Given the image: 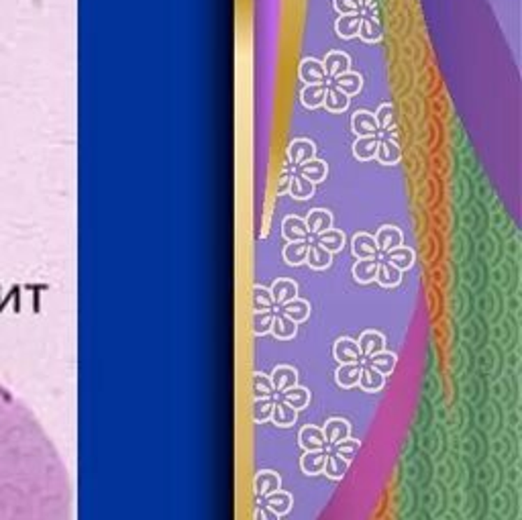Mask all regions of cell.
Segmentation results:
<instances>
[{
    "label": "cell",
    "mask_w": 522,
    "mask_h": 520,
    "mask_svg": "<svg viewBox=\"0 0 522 520\" xmlns=\"http://www.w3.org/2000/svg\"><path fill=\"white\" fill-rule=\"evenodd\" d=\"M66 464L35 412L0 383V520H70Z\"/></svg>",
    "instance_id": "6da1fadb"
},
{
    "label": "cell",
    "mask_w": 522,
    "mask_h": 520,
    "mask_svg": "<svg viewBox=\"0 0 522 520\" xmlns=\"http://www.w3.org/2000/svg\"><path fill=\"white\" fill-rule=\"evenodd\" d=\"M286 158L288 164L292 165V167H298V165L306 164V162H311V160L316 158V145H314L311 139H294V141H290V145H288Z\"/></svg>",
    "instance_id": "7a4b0ae2"
},
{
    "label": "cell",
    "mask_w": 522,
    "mask_h": 520,
    "mask_svg": "<svg viewBox=\"0 0 522 520\" xmlns=\"http://www.w3.org/2000/svg\"><path fill=\"white\" fill-rule=\"evenodd\" d=\"M333 357L337 359L339 365H347V363H361L364 355L357 347V341L349 339V337H341L337 343L333 345Z\"/></svg>",
    "instance_id": "3957f363"
},
{
    "label": "cell",
    "mask_w": 522,
    "mask_h": 520,
    "mask_svg": "<svg viewBox=\"0 0 522 520\" xmlns=\"http://www.w3.org/2000/svg\"><path fill=\"white\" fill-rule=\"evenodd\" d=\"M351 131L357 137H378L380 135V127L375 123L373 112L369 110H357L351 116Z\"/></svg>",
    "instance_id": "277c9868"
},
{
    "label": "cell",
    "mask_w": 522,
    "mask_h": 520,
    "mask_svg": "<svg viewBox=\"0 0 522 520\" xmlns=\"http://www.w3.org/2000/svg\"><path fill=\"white\" fill-rule=\"evenodd\" d=\"M322 435H325V441H327V447H335L337 443L351 437V425H349V420H345V418L333 416V418H329V420L325 422Z\"/></svg>",
    "instance_id": "5b68a950"
},
{
    "label": "cell",
    "mask_w": 522,
    "mask_h": 520,
    "mask_svg": "<svg viewBox=\"0 0 522 520\" xmlns=\"http://www.w3.org/2000/svg\"><path fill=\"white\" fill-rule=\"evenodd\" d=\"M380 261L390 263L392 268H396V270H400V272H408V270L415 266V261H417V253H415L412 247L400 245L396 247V249H392V251H388V253H384V257H382Z\"/></svg>",
    "instance_id": "8992f818"
},
{
    "label": "cell",
    "mask_w": 522,
    "mask_h": 520,
    "mask_svg": "<svg viewBox=\"0 0 522 520\" xmlns=\"http://www.w3.org/2000/svg\"><path fill=\"white\" fill-rule=\"evenodd\" d=\"M253 490L260 498H265L269 494L282 490V477L271 469H261L253 477Z\"/></svg>",
    "instance_id": "52a82bcc"
},
{
    "label": "cell",
    "mask_w": 522,
    "mask_h": 520,
    "mask_svg": "<svg viewBox=\"0 0 522 520\" xmlns=\"http://www.w3.org/2000/svg\"><path fill=\"white\" fill-rule=\"evenodd\" d=\"M322 68H325L327 78L335 80V78H339V76L347 74L351 70V57L345 52H329L325 61H322Z\"/></svg>",
    "instance_id": "ba28073f"
},
{
    "label": "cell",
    "mask_w": 522,
    "mask_h": 520,
    "mask_svg": "<svg viewBox=\"0 0 522 520\" xmlns=\"http://www.w3.org/2000/svg\"><path fill=\"white\" fill-rule=\"evenodd\" d=\"M298 78L304 84H327V74H325L322 61L316 57L302 59V63L298 68Z\"/></svg>",
    "instance_id": "9c48e42d"
},
{
    "label": "cell",
    "mask_w": 522,
    "mask_h": 520,
    "mask_svg": "<svg viewBox=\"0 0 522 520\" xmlns=\"http://www.w3.org/2000/svg\"><path fill=\"white\" fill-rule=\"evenodd\" d=\"M375 245H378V251L380 253H388L396 247L404 245V233L398 229V227H392V224H386L382 227L378 233H375Z\"/></svg>",
    "instance_id": "30bf717a"
},
{
    "label": "cell",
    "mask_w": 522,
    "mask_h": 520,
    "mask_svg": "<svg viewBox=\"0 0 522 520\" xmlns=\"http://www.w3.org/2000/svg\"><path fill=\"white\" fill-rule=\"evenodd\" d=\"M304 224H306L308 235L318 237V235H322L325 231L333 229V215H331L327 208H313V211L306 215Z\"/></svg>",
    "instance_id": "8fae6325"
},
{
    "label": "cell",
    "mask_w": 522,
    "mask_h": 520,
    "mask_svg": "<svg viewBox=\"0 0 522 520\" xmlns=\"http://www.w3.org/2000/svg\"><path fill=\"white\" fill-rule=\"evenodd\" d=\"M269 292H271L274 304L280 308L282 304L298 298V284H296L294 280H290V277H278V280L271 284Z\"/></svg>",
    "instance_id": "7c38bea8"
},
{
    "label": "cell",
    "mask_w": 522,
    "mask_h": 520,
    "mask_svg": "<svg viewBox=\"0 0 522 520\" xmlns=\"http://www.w3.org/2000/svg\"><path fill=\"white\" fill-rule=\"evenodd\" d=\"M357 347H359L364 359H367V357L375 355V353H380V351L386 349V337H384L380 330H364V332L359 335Z\"/></svg>",
    "instance_id": "4fadbf2b"
},
{
    "label": "cell",
    "mask_w": 522,
    "mask_h": 520,
    "mask_svg": "<svg viewBox=\"0 0 522 520\" xmlns=\"http://www.w3.org/2000/svg\"><path fill=\"white\" fill-rule=\"evenodd\" d=\"M269 380H271L274 390L278 394H282V392H286L290 388L298 385V372L292 365H276L274 372H271V376H269Z\"/></svg>",
    "instance_id": "5bb4252c"
},
{
    "label": "cell",
    "mask_w": 522,
    "mask_h": 520,
    "mask_svg": "<svg viewBox=\"0 0 522 520\" xmlns=\"http://www.w3.org/2000/svg\"><path fill=\"white\" fill-rule=\"evenodd\" d=\"M351 251L357 259H378L380 257L375 239L369 233H357L351 241Z\"/></svg>",
    "instance_id": "9a60e30c"
},
{
    "label": "cell",
    "mask_w": 522,
    "mask_h": 520,
    "mask_svg": "<svg viewBox=\"0 0 522 520\" xmlns=\"http://www.w3.org/2000/svg\"><path fill=\"white\" fill-rule=\"evenodd\" d=\"M298 443L304 451H320V449H327V441H325V435H322V429L320 427H314V425H306L300 429L298 433Z\"/></svg>",
    "instance_id": "2e32d148"
},
{
    "label": "cell",
    "mask_w": 522,
    "mask_h": 520,
    "mask_svg": "<svg viewBox=\"0 0 522 520\" xmlns=\"http://www.w3.org/2000/svg\"><path fill=\"white\" fill-rule=\"evenodd\" d=\"M282 237L286 239L288 243L292 241H308V231L304 219L296 217V215H288L286 219L282 220Z\"/></svg>",
    "instance_id": "e0dca14e"
},
{
    "label": "cell",
    "mask_w": 522,
    "mask_h": 520,
    "mask_svg": "<svg viewBox=\"0 0 522 520\" xmlns=\"http://www.w3.org/2000/svg\"><path fill=\"white\" fill-rule=\"evenodd\" d=\"M296 174H300L304 180H308L311 184H320V182H325L327 180V176H329V165L327 162H322V160H311V162H306V164L298 165L296 169H294Z\"/></svg>",
    "instance_id": "ac0fdd59"
},
{
    "label": "cell",
    "mask_w": 522,
    "mask_h": 520,
    "mask_svg": "<svg viewBox=\"0 0 522 520\" xmlns=\"http://www.w3.org/2000/svg\"><path fill=\"white\" fill-rule=\"evenodd\" d=\"M375 160L382 165H396L400 164L402 160V149H400V141H394V139H380V145H378V153H375Z\"/></svg>",
    "instance_id": "d6986e66"
},
{
    "label": "cell",
    "mask_w": 522,
    "mask_h": 520,
    "mask_svg": "<svg viewBox=\"0 0 522 520\" xmlns=\"http://www.w3.org/2000/svg\"><path fill=\"white\" fill-rule=\"evenodd\" d=\"M311 270L314 272H322L327 268H331L333 263V253H329L325 247H320L316 241L308 245V253H306V261H304Z\"/></svg>",
    "instance_id": "ffe728a7"
},
{
    "label": "cell",
    "mask_w": 522,
    "mask_h": 520,
    "mask_svg": "<svg viewBox=\"0 0 522 520\" xmlns=\"http://www.w3.org/2000/svg\"><path fill=\"white\" fill-rule=\"evenodd\" d=\"M327 94V84H306L300 92V102L308 110H316L322 107Z\"/></svg>",
    "instance_id": "44dd1931"
},
{
    "label": "cell",
    "mask_w": 522,
    "mask_h": 520,
    "mask_svg": "<svg viewBox=\"0 0 522 520\" xmlns=\"http://www.w3.org/2000/svg\"><path fill=\"white\" fill-rule=\"evenodd\" d=\"M351 105V98L341 92L339 88H335L333 84H327V94H325V102L322 107L327 109V112H333V114H339V112H345Z\"/></svg>",
    "instance_id": "7402d4cb"
},
{
    "label": "cell",
    "mask_w": 522,
    "mask_h": 520,
    "mask_svg": "<svg viewBox=\"0 0 522 520\" xmlns=\"http://www.w3.org/2000/svg\"><path fill=\"white\" fill-rule=\"evenodd\" d=\"M298 420V412L292 406H288L284 400H274V408H271V422L280 429H290L294 427Z\"/></svg>",
    "instance_id": "603a6c76"
},
{
    "label": "cell",
    "mask_w": 522,
    "mask_h": 520,
    "mask_svg": "<svg viewBox=\"0 0 522 520\" xmlns=\"http://www.w3.org/2000/svg\"><path fill=\"white\" fill-rule=\"evenodd\" d=\"M357 385L367 392V394H375V392H380V390H384V385H386V376H382L380 372H375L371 365H361V376H359V382Z\"/></svg>",
    "instance_id": "cb8c5ba5"
},
{
    "label": "cell",
    "mask_w": 522,
    "mask_h": 520,
    "mask_svg": "<svg viewBox=\"0 0 522 520\" xmlns=\"http://www.w3.org/2000/svg\"><path fill=\"white\" fill-rule=\"evenodd\" d=\"M361 365L364 363H347V365H339L335 372V382L343 390H351L359 382L361 376Z\"/></svg>",
    "instance_id": "d4e9b609"
},
{
    "label": "cell",
    "mask_w": 522,
    "mask_h": 520,
    "mask_svg": "<svg viewBox=\"0 0 522 520\" xmlns=\"http://www.w3.org/2000/svg\"><path fill=\"white\" fill-rule=\"evenodd\" d=\"M278 312H282L290 321H294L296 325H300V323H304L311 316V304L306 300H302V298H294V300L282 304Z\"/></svg>",
    "instance_id": "484cf974"
},
{
    "label": "cell",
    "mask_w": 522,
    "mask_h": 520,
    "mask_svg": "<svg viewBox=\"0 0 522 520\" xmlns=\"http://www.w3.org/2000/svg\"><path fill=\"white\" fill-rule=\"evenodd\" d=\"M359 25H361V15H341L335 21V33L337 37L349 41L359 35Z\"/></svg>",
    "instance_id": "4316f807"
},
{
    "label": "cell",
    "mask_w": 522,
    "mask_h": 520,
    "mask_svg": "<svg viewBox=\"0 0 522 520\" xmlns=\"http://www.w3.org/2000/svg\"><path fill=\"white\" fill-rule=\"evenodd\" d=\"M378 266H380V259H357L353 263L351 275L357 284H371L375 282Z\"/></svg>",
    "instance_id": "83f0119b"
},
{
    "label": "cell",
    "mask_w": 522,
    "mask_h": 520,
    "mask_svg": "<svg viewBox=\"0 0 522 520\" xmlns=\"http://www.w3.org/2000/svg\"><path fill=\"white\" fill-rule=\"evenodd\" d=\"M280 400H284L288 406H292L294 411L300 412L304 411V408H308V404H311V392L306 388H302V385H294V388H290V390L280 394Z\"/></svg>",
    "instance_id": "f1b7e54d"
},
{
    "label": "cell",
    "mask_w": 522,
    "mask_h": 520,
    "mask_svg": "<svg viewBox=\"0 0 522 520\" xmlns=\"http://www.w3.org/2000/svg\"><path fill=\"white\" fill-rule=\"evenodd\" d=\"M325 461H327V449L320 451H304V455L300 457V469L306 475H318L325 469Z\"/></svg>",
    "instance_id": "f546056e"
},
{
    "label": "cell",
    "mask_w": 522,
    "mask_h": 520,
    "mask_svg": "<svg viewBox=\"0 0 522 520\" xmlns=\"http://www.w3.org/2000/svg\"><path fill=\"white\" fill-rule=\"evenodd\" d=\"M349 461H345L343 457H339L337 453H333V451H327V461H325V469H322V473L329 477V480H333V482H341L345 475H347V471H349Z\"/></svg>",
    "instance_id": "4dcf8cb0"
},
{
    "label": "cell",
    "mask_w": 522,
    "mask_h": 520,
    "mask_svg": "<svg viewBox=\"0 0 522 520\" xmlns=\"http://www.w3.org/2000/svg\"><path fill=\"white\" fill-rule=\"evenodd\" d=\"M278 341H292L298 332V325L294 321H290L282 312H276L274 323H271V330H269Z\"/></svg>",
    "instance_id": "1f68e13d"
},
{
    "label": "cell",
    "mask_w": 522,
    "mask_h": 520,
    "mask_svg": "<svg viewBox=\"0 0 522 520\" xmlns=\"http://www.w3.org/2000/svg\"><path fill=\"white\" fill-rule=\"evenodd\" d=\"M288 192L294 200H308L314 196V184L308 180H304L300 174L290 171V184H288Z\"/></svg>",
    "instance_id": "d6a6232c"
},
{
    "label": "cell",
    "mask_w": 522,
    "mask_h": 520,
    "mask_svg": "<svg viewBox=\"0 0 522 520\" xmlns=\"http://www.w3.org/2000/svg\"><path fill=\"white\" fill-rule=\"evenodd\" d=\"M308 245L311 241H292L284 247V261H286L290 268H298L306 261V253H308Z\"/></svg>",
    "instance_id": "836d02e7"
},
{
    "label": "cell",
    "mask_w": 522,
    "mask_h": 520,
    "mask_svg": "<svg viewBox=\"0 0 522 520\" xmlns=\"http://www.w3.org/2000/svg\"><path fill=\"white\" fill-rule=\"evenodd\" d=\"M380 137H357L353 143V158L359 162H371L375 160Z\"/></svg>",
    "instance_id": "e575fe53"
},
{
    "label": "cell",
    "mask_w": 522,
    "mask_h": 520,
    "mask_svg": "<svg viewBox=\"0 0 522 520\" xmlns=\"http://www.w3.org/2000/svg\"><path fill=\"white\" fill-rule=\"evenodd\" d=\"M263 504H265L269 510H274L278 517H284V514H288V512L292 510L294 500H292V494L284 492V490H278V492L265 496V498H263Z\"/></svg>",
    "instance_id": "d590c367"
},
{
    "label": "cell",
    "mask_w": 522,
    "mask_h": 520,
    "mask_svg": "<svg viewBox=\"0 0 522 520\" xmlns=\"http://www.w3.org/2000/svg\"><path fill=\"white\" fill-rule=\"evenodd\" d=\"M331 84H333L335 88H339L341 92H345V94L351 98V96H355V94L361 92V88H364V78H361L357 72H351V70H349L347 74L335 78Z\"/></svg>",
    "instance_id": "8d00e7d4"
},
{
    "label": "cell",
    "mask_w": 522,
    "mask_h": 520,
    "mask_svg": "<svg viewBox=\"0 0 522 520\" xmlns=\"http://www.w3.org/2000/svg\"><path fill=\"white\" fill-rule=\"evenodd\" d=\"M361 41L366 43H380L384 39V29H382V23L375 21V19H369V17H364L361 15V25H359V35H357Z\"/></svg>",
    "instance_id": "74e56055"
},
{
    "label": "cell",
    "mask_w": 522,
    "mask_h": 520,
    "mask_svg": "<svg viewBox=\"0 0 522 520\" xmlns=\"http://www.w3.org/2000/svg\"><path fill=\"white\" fill-rule=\"evenodd\" d=\"M396 363H398V355L392 353V351H386V349L375 353V355L367 357V365H371L382 376H390L392 372L396 369Z\"/></svg>",
    "instance_id": "f35d334b"
},
{
    "label": "cell",
    "mask_w": 522,
    "mask_h": 520,
    "mask_svg": "<svg viewBox=\"0 0 522 520\" xmlns=\"http://www.w3.org/2000/svg\"><path fill=\"white\" fill-rule=\"evenodd\" d=\"M316 243L320 247H325L329 253H339L341 249L345 247V233L339 231V229H329V231H325L322 235H318L316 237Z\"/></svg>",
    "instance_id": "ab89813d"
},
{
    "label": "cell",
    "mask_w": 522,
    "mask_h": 520,
    "mask_svg": "<svg viewBox=\"0 0 522 520\" xmlns=\"http://www.w3.org/2000/svg\"><path fill=\"white\" fill-rule=\"evenodd\" d=\"M375 282H378L382 288H396V286H400V282H402V272L396 270V268H392L390 263H386V261H380L378 274H375Z\"/></svg>",
    "instance_id": "60d3db41"
},
{
    "label": "cell",
    "mask_w": 522,
    "mask_h": 520,
    "mask_svg": "<svg viewBox=\"0 0 522 520\" xmlns=\"http://www.w3.org/2000/svg\"><path fill=\"white\" fill-rule=\"evenodd\" d=\"M251 392H253V400H260V398H274L276 396V390L271 385V380L269 376L261 374V372H255L251 376Z\"/></svg>",
    "instance_id": "b9f144b4"
},
{
    "label": "cell",
    "mask_w": 522,
    "mask_h": 520,
    "mask_svg": "<svg viewBox=\"0 0 522 520\" xmlns=\"http://www.w3.org/2000/svg\"><path fill=\"white\" fill-rule=\"evenodd\" d=\"M274 316H276V310H260V312H253V314H251V330H253V335H255V337L269 335L271 323H274Z\"/></svg>",
    "instance_id": "7bdbcfd3"
},
{
    "label": "cell",
    "mask_w": 522,
    "mask_h": 520,
    "mask_svg": "<svg viewBox=\"0 0 522 520\" xmlns=\"http://www.w3.org/2000/svg\"><path fill=\"white\" fill-rule=\"evenodd\" d=\"M251 292H253V294H251V308H253V312H260V310H274V308H276L269 288H263L260 284H255Z\"/></svg>",
    "instance_id": "ee69618b"
},
{
    "label": "cell",
    "mask_w": 522,
    "mask_h": 520,
    "mask_svg": "<svg viewBox=\"0 0 522 520\" xmlns=\"http://www.w3.org/2000/svg\"><path fill=\"white\" fill-rule=\"evenodd\" d=\"M271 408H274V398H260L253 400V408H251V418L255 425H265L271 420Z\"/></svg>",
    "instance_id": "f6af8a7d"
},
{
    "label": "cell",
    "mask_w": 522,
    "mask_h": 520,
    "mask_svg": "<svg viewBox=\"0 0 522 520\" xmlns=\"http://www.w3.org/2000/svg\"><path fill=\"white\" fill-rule=\"evenodd\" d=\"M359 449H361V443L351 437L345 438V441H341V443H337L335 447H331V451H333V453H337L339 457H343V459H345V461H349V464L357 457Z\"/></svg>",
    "instance_id": "bcb514c9"
},
{
    "label": "cell",
    "mask_w": 522,
    "mask_h": 520,
    "mask_svg": "<svg viewBox=\"0 0 522 520\" xmlns=\"http://www.w3.org/2000/svg\"><path fill=\"white\" fill-rule=\"evenodd\" d=\"M375 123H378V127H380V133H384V131H388L392 127H396V110L392 107L390 102H384V105H380V109L375 110Z\"/></svg>",
    "instance_id": "7dc6e473"
},
{
    "label": "cell",
    "mask_w": 522,
    "mask_h": 520,
    "mask_svg": "<svg viewBox=\"0 0 522 520\" xmlns=\"http://www.w3.org/2000/svg\"><path fill=\"white\" fill-rule=\"evenodd\" d=\"M333 6L339 15H361L359 0H333Z\"/></svg>",
    "instance_id": "c3c4849f"
},
{
    "label": "cell",
    "mask_w": 522,
    "mask_h": 520,
    "mask_svg": "<svg viewBox=\"0 0 522 520\" xmlns=\"http://www.w3.org/2000/svg\"><path fill=\"white\" fill-rule=\"evenodd\" d=\"M253 520H280V517H278L274 510H269L265 504H260V506H255V510H253Z\"/></svg>",
    "instance_id": "681fc988"
},
{
    "label": "cell",
    "mask_w": 522,
    "mask_h": 520,
    "mask_svg": "<svg viewBox=\"0 0 522 520\" xmlns=\"http://www.w3.org/2000/svg\"><path fill=\"white\" fill-rule=\"evenodd\" d=\"M288 184H290V171H284V174H282V178H280L278 194H284V192H288Z\"/></svg>",
    "instance_id": "f907efd6"
},
{
    "label": "cell",
    "mask_w": 522,
    "mask_h": 520,
    "mask_svg": "<svg viewBox=\"0 0 522 520\" xmlns=\"http://www.w3.org/2000/svg\"><path fill=\"white\" fill-rule=\"evenodd\" d=\"M359 4H361V10H367L371 6H378V0H359Z\"/></svg>",
    "instance_id": "816d5d0a"
}]
</instances>
